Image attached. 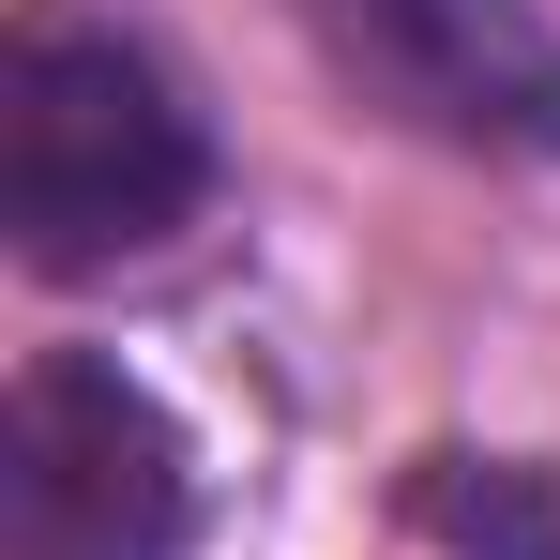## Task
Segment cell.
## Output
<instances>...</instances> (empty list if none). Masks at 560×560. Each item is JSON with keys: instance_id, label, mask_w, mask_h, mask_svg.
<instances>
[{"instance_id": "cell-1", "label": "cell", "mask_w": 560, "mask_h": 560, "mask_svg": "<svg viewBox=\"0 0 560 560\" xmlns=\"http://www.w3.org/2000/svg\"><path fill=\"white\" fill-rule=\"evenodd\" d=\"M197 197H212V152H197L183 92L92 15H31L0 61V228H15V258L31 273H121Z\"/></svg>"}, {"instance_id": "cell-2", "label": "cell", "mask_w": 560, "mask_h": 560, "mask_svg": "<svg viewBox=\"0 0 560 560\" xmlns=\"http://www.w3.org/2000/svg\"><path fill=\"white\" fill-rule=\"evenodd\" d=\"M183 424L92 349H46L0 409V560H183Z\"/></svg>"}, {"instance_id": "cell-3", "label": "cell", "mask_w": 560, "mask_h": 560, "mask_svg": "<svg viewBox=\"0 0 560 560\" xmlns=\"http://www.w3.org/2000/svg\"><path fill=\"white\" fill-rule=\"evenodd\" d=\"M318 61L440 137V152H560V15L546 0H303Z\"/></svg>"}, {"instance_id": "cell-4", "label": "cell", "mask_w": 560, "mask_h": 560, "mask_svg": "<svg viewBox=\"0 0 560 560\" xmlns=\"http://www.w3.org/2000/svg\"><path fill=\"white\" fill-rule=\"evenodd\" d=\"M409 530L455 560H560V500L515 455H424L409 469Z\"/></svg>"}]
</instances>
